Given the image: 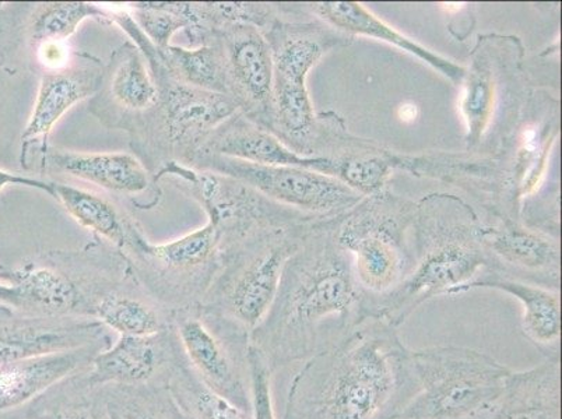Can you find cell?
Returning <instances> with one entry per match:
<instances>
[{"label": "cell", "mask_w": 562, "mask_h": 419, "mask_svg": "<svg viewBox=\"0 0 562 419\" xmlns=\"http://www.w3.org/2000/svg\"><path fill=\"white\" fill-rule=\"evenodd\" d=\"M303 364L283 419H392L416 390L411 350L396 327L378 319Z\"/></svg>", "instance_id": "obj_2"}, {"label": "cell", "mask_w": 562, "mask_h": 419, "mask_svg": "<svg viewBox=\"0 0 562 419\" xmlns=\"http://www.w3.org/2000/svg\"><path fill=\"white\" fill-rule=\"evenodd\" d=\"M140 287L173 312L201 308L223 264V249L211 223L176 241L156 245L142 234L121 253Z\"/></svg>", "instance_id": "obj_9"}, {"label": "cell", "mask_w": 562, "mask_h": 419, "mask_svg": "<svg viewBox=\"0 0 562 419\" xmlns=\"http://www.w3.org/2000/svg\"><path fill=\"white\" fill-rule=\"evenodd\" d=\"M168 392L191 419H254L252 411L243 410L204 385L192 367H173Z\"/></svg>", "instance_id": "obj_32"}, {"label": "cell", "mask_w": 562, "mask_h": 419, "mask_svg": "<svg viewBox=\"0 0 562 419\" xmlns=\"http://www.w3.org/2000/svg\"><path fill=\"white\" fill-rule=\"evenodd\" d=\"M9 186H23L37 189V191L49 194L53 197V183L34 177L23 175V173L10 172L0 168V194Z\"/></svg>", "instance_id": "obj_38"}, {"label": "cell", "mask_w": 562, "mask_h": 419, "mask_svg": "<svg viewBox=\"0 0 562 419\" xmlns=\"http://www.w3.org/2000/svg\"><path fill=\"white\" fill-rule=\"evenodd\" d=\"M476 290H495L514 296L522 306V331L531 344L546 358L561 356V294L560 290L541 287L526 281L484 272L462 288L461 294ZM459 294V295H461Z\"/></svg>", "instance_id": "obj_22"}, {"label": "cell", "mask_w": 562, "mask_h": 419, "mask_svg": "<svg viewBox=\"0 0 562 419\" xmlns=\"http://www.w3.org/2000/svg\"><path fill=\"white\" fill-rule=\"evenodd\" d=\"M155 53L172 79L196 89L227 95L222 50L213 41L198 48L177 47L172 44L167 48L155 47Z\"/></svg>", "instance_id": "obj_31"}, {"label": "cell", "mask_w": 562, "mask_h": 419, "mask_svg": "<svg viewBox=\"0 0 562 419\" xmlns=\"http://www.w3.org/2000/svg\"><path fill=\"white\" fill-rule=\"evenodd\" d=\"M482 229L477 214L461 197L448 193L423 197L414 214L411 272L390 293L367 295L368 319L398 329L428 301L461 294L492 265Z\"/></svg>", "instance_id": "obj_3"}, {"label": "cell", "mask_w": 562, "mask_h": 419, "mask_svg": "<svg viewBox=\"0 0 562 419\" xmlns=\"http://www.w3.org/2000/svg\"><path fill=\"white\" fill-rule=\"evenodd\" d=\"M310 9L324 20L326 24L331 25L337 32L349 35V37L374 38L392 45L412 56H416L422 63L427 64L434 70L439 71L451 80L453 84H461L464 78V68L453 64L452 60L432 53L431 49L423 47L416 41L406 37L396 32L374 13L357 2H319L311 3Z\"/></svg>", "instance_id": "obj_26"}, {"label": "cell", "mask_w": 562, "mask_h": 419, "mask_svg": "<svg viewBox=\"0 0 562 419\" xmlns=\"http://www.w3.org/2000/svg\"><path fill=\"white\" fill-rule=\"evenodd\" d=\"M4 272H7V268H4V265L0 264V283H2Z\"/></svg>", "instance_id": "obj_40"}, {"label": "cell", "mask_w": 562, "mask_h": 419, "mask_svg": "<svg viewBox=\"0 0 562 419\" xmlns=\"http://www.w3.org/2000/svg\"><path fill=\"white\" fill-rule=\"evenodd\" d=\"M161 305L130 273L97 298L93 318L120 336H155L166 330Z\"/></svg>", "instance_id": "obj_29"}, {"label": "cell", "mask_w": 562, "mask_h": 419, "mask_svg": "<svg viewBox=\"0 0 562 419\" xmlns=\"http://www.w3.org/2000/svg\"><path fill=\"white\" fill-rule=\"evenodd\" d=\"M366 298L350 254L336 241L335 217L321 218L285 263L272 306L249 333L250 346L272 373L305 362L368 319Z\"/></svg>", "instance_id": "obj_1"}, {"label": "cell", "mask_w": 562, "mask_h": 419, "mask_svg": "<svg viewBox=\"0 0 562 419\" xmlns=\"http://www.w3.org/2000/svg\"><path fill=\"white\" fill-rule=\"evenodd\" d=\"M487 419H561V356L510 371Z\"/></svg>", "instance_id": "obj_27"}, {"label": "cell", "mask_w": 562, "mask_h": 419, "mask_svg": "<svg viewBox=\"0 0 562 419\" xmlns=\"http://www.w3.org/2000/svg\"><path fill=\"white\" fill-rule=\"evenodd\" d=\"M158 101L160 91L150 66L130 39L112 53L89 111L101 125L131 136L149 120Z\"/></svg>", "instance_id": "obj_14"}, {"label": "cell", "mask_w": 562, "mask_h": 419, "mask_svg": "<svg viewBox=\"0 0 562 419\" xmlns=\"http://www.w3.org/2000/svg\"><path fill=\"white\" fill-rule=\"evenodd\" d=\"M110 411V419H124L117 414L116 411L112 410V408H109Z\"/></svg>", "instance_id": "obj_39"}, {"label": "cell", "mask_w": 562, "mask_h": 419, "mask_svg": "<svg viewBox=\"0 0 562 419\" xmlns=\"http://www.w3.org/2000/svg\"><path fill=\"white\" fill-rule=\"evenodd\" d=\"M106 330L94 318H47L0 305V365L101 346Z\"/></svg>", "instance_id": "obj_18"}, {"label": "cell", "mask_w": 562, "mask_h": 419, "mask_svg": "<svg viewBox=\"0 0 562 419\" xmlns=\"http://www.w3.org/2000/svg\"><path fill=\"white\" fill-rule=\"evenodd\" d=\"M50 183L53 199L65 208V212L80 227L104 239L117 252L125 253L143 234L135 218L106 194L75 186L68 182Z\"/></svg>", "instance_id": "obj_28"}, {"label": "cell", "mask_w": 562, "mask_h": 419, "mask_svg": "<svg viewBox=\"0 0 562 419\" xmlns=\"http://www.w3.org/2000/svg\"><path fill=\"white\" fill-rule=\"evenodd\" d=\"M482 237L492 263L488 272L560 290V245L549 235L497 214L494 226H483Z\"/></svg>", "instance_id": "obj_19"}, {"label": "cell", "mask_w": 562, "mask_h": 419, "mask_svg": "<svg viewBox=\"0 0 562 419\" xmlns=\"http://www.w3.org/2000/svg\"><path fill=\"white\" fill-rule=\"evenodd\" d=\"M250 401L254 419H278L272 395V372L259 352L249 346L248 351Z\"/></svg>", "instance_id": "obj_34"}, {"label": "cell", "mask_w": 562, "mask_h": 419, "mask_svg": "<svg viewBox=\"0 0 562 419\" xmlns=\"http://www.w3.org/2000/svg\"><path fill=\"white\" fill-rule=\"evenodd\" d=\"M177 337L193 372L204 385L245 411L250 401L249 346L232 349L227 337L217 335L201 310L177 312Z\"/></svg>", "instance_id": "obj_16"}, {"label": "cell", "mask_w": 562, "mask_h": 419, "mask_svg": "<svg viewBox=\"0 0 562 419\" xmlns=\"http://www.w3.org/2000/svg\"><path fill=\"white\" fill-rule=\"evenodd\" d=\"M111 24V12L94 3L49 2L30 4L24 20V44L34 53L49 45H66L86 20Z\"/></svg>", "instance_id": "obj_30"}, {"label": "cell", "mask_w": 562, "mask_h": 419, "mask_svg": "<svg viewBox=\"0 0 562 419\" xmlns=\"http://www.w3.org/2000/svg\"><path fill=\"white\" fill-rule=\"evenodd\" d=\"M111 24L121 27L145 55L155 76L160 101L149 120L131 135L133 155L145 163L153 177L166 163L187 166L204 139L224 121L239 112L226 94L196 89L172 79L157 59L150 39L142 33L127 12H112Z\"/></svg>", "instance_id": "obj_4"}, {"label": "cell", "mask_w": 562, "mask_h": 419, "mask_svg": "<svg viewBox=\"0 0 562 419\" xmlns=\"http://www.w3.org/2000/svg\"><path fill=\"white\" fill-rule=\"evenodd\" d=\"M101 346L0 365V412L14 410L89 370Z\"/></svg>", "instance_id": "obj_25"}, {"label": "cell", "mask_w": 562, "mask_h": 419, "mask_svg": "<svg viewBox=\"0 0 562 419\" xmlns=\"http://www.w3.org/2000/svg\"><path fill=\"white\" fill-rule=\"evenodd\" d=\"M308 157L321 158L318 172L345 183L362 197L385 191L387 179L401 168L402 160L395 152L351 136L335 114L316 120Z\"/></svg>", "instance_id": "obj_15"}, {"label": "cell", "mask_w": 562, "mask_h": 419, "mask_svg": "<svg viewBox=\"0 0 562 419\" xmlns=\"http://www.w3.org/2000/svg\"><path fill=\"white\" fill-rule=\"evenodd\" d=\"M126 401L117 400L121 407L112 408V410L120 414L124 419H191L186 412L177 406V403L172 400V406L167 410H157L156 403L151 398H146L142 393L136 392L130 393L125 390ZM172 398V397H171Z\"/></svg>", "instance_id": "obj_36"}, {"label": "cell", "mask_w": 562, "mask_h": 419, "mask_svg": "<svg viewBox=\"0 0 562 419\" xmlns=\"http://www.w3.org/2000/svg\"><path fill=\"white\" fill-rule=\"evenodd\" d=\"M166 331L155 336H120L114 346L97 352L89 367L91 387H140L167 366L171 351Z\"/></svg>", "instance_id": "obj_24"}, {"label": "cell", "mask_w": 562, "mask_h": 419, "mask_svg": "<svg viewBox=\"0 0 562 419\" xmlns=\"http://www.w3.org/2000/svg\"><path fill=\"white\" fill-rule=\"evenodd\" d=\"M188 167L238 179L270 201L316 217L340 216L364 199L337 179L306 168L259 166L220 156H198Z\"/></svg>", "instance_id": "obj_11"}, {"label": "cell", "mask_w": 562, "mask_h": 419, "mask_svg": "<svg viewBox=\"0 0 562 419\" xmlns=\"http://www.w3.org/2000/svg\"><path fill=\"white\" fill-rule=\"evenodd\" d=\"M165 178L172 179L182 192L201 204L207 223L216 229L224 257L259 235L328 218L270 201L238 179L177 161L166 163L155 177L156 182Z\"/></svg>", "instance_id": "obj_8"}, {"label": "cell", "mask_w": 562, "mask_h": 419, "mask_svg": "<svg viewBox=\"0 0 562 419\" xmlns=\"http://www.w3.org/2000/svg\"><path fill=\"white\" fill-rule=\"evenodd\" d=\"M40 419H110L109 408L87 398H63L50 403Z\"/></svg>", "instance_id": "obj_37"}, {"label": "cell", "mask_w": 562, "mask_h": 419, "mask_svg": "<svg viewBox=\"0 0 562 419\" xmlns=\"http://www.w3.org/2000/svg\"><path fill=\"white\" fill-rule=\"evenodd\" d=\"M212 41L222 50L227 95L244 116L270 132L273 60L262 30L249 24L228 25L214 33L209 43Z\"/></svg>", "instance_id": "obj_13"}, {"label": "cell", "mask_w": 562, "mask_h": 419, "mask_svg": "<svg viewBox=\"0 0 562 419\" xmlns=\"http://www.w3.org/2000/svg\"><path fill=\"white\" fill-rule=\"evenodd\" d=\"M524 49L520 41L499 35L479 37L464 69L461 111L467 124L468 150L476 151L498 125L503 106L515 101Z\"/></svg>", "instance_id": "obj_12"}, {"label": "cell", "mask_w": 562, "mask_h": 419, "mask_svg": "<svg viewBox=\"0 0 562 419\" xmlns=\"http://www.w3.org/2000/svg\"><path fill=\"white\" fill-rule=\"evenodd\" d=\"M41 172L78 179L116 196H139L157 185L155 177L133 152H81L49 148Z\"/></svg>", "instance_id": "obj_21"}, {"label": "cell", "mask_w": 562, "mask_h": 419, "mask_svg": "<svg viewBox=\"0 0 562 419\" xmlns=\"http://www.w3.org/2000/svg\"><path fill=\"white\" fill-rule=\"evenodd\" d=\"M30 4L0 3V69L8 65L10 55L24 44L23 29Z\"/></svg>", "instance_id": "obj_35"}, {"label": "cell", "mask_w": 562, "mask_h": 419, "mask_svg": "<svg viewBox=\"0 0 562 419\" xmlns=\"http://www.w3.org/2000/svg\"><path fill=\"white\" fill-rule=\"evenodd\" d=\"M273 60V114L281 124L301 126L314 120L306 78L331 49L351 37L326 23L276 20L262 32Z\"/></svg>", "instance_id": "obj_10"}, {"label": "cell", "mask_w": 562, "mask_h": 419, "mask_svg": "<svg viewBox=\"0 0 562 419\" xmlns=\"http://www.w3.org/2000/svg\"><path fill=\"white\" fill-rule=\"evenodd\" d=\"M416 390L392 419H487L510 371L459 346L411 350Z\"/></svg>", "instance_id": "obj_5"}, {"label": "cell", "mask_w": 562, "mask_h": 419, "mask_svg": "<svg viewBox=\"0 0 562 419\" xmlns=\"http://www.w3.org/2000/svg\"><path fill=\"white\" fill-rule=\"evenodd\" d=\"M127 13L157 48H167L173 35L187 30L180 2L130 3Z\"/></svg>", "instance_id": "obj_33"}, {"label": "cell", "mask_w": 562, "mask_h": 419, "mask_svg": "<svg viewBox=\"0 0 562 419\" xmlns=\"http://www.w3.org/2000/svg\"><path fill=\"white\" fill-rule=\"evenodd\" d=\"M416 203L390 191L362 199L335 217V237L350 254L357 283L367 295L390 293L411 272Z\"/></svg>", "instance_id": "obj_6"}, {"label": "cell", "mask_w": 562, "mask_h": 419, "mask_svg": "<svg viewBox=\"0 0 562 419\" xmlns=\"http://www.w3.org/2000/svg\"><path fill=\"white\" fill-rule=\"evenodd\" d=\"M198 156H220L259 166L300 167L313 171L319 166V158L300 156L290 150L272 133L254 124L241 112L217 126L193 158Z\"/></svg>", "instance_id": "obj_23"}, {"label": "cell", "mask_w": 562, "mask_h": 419, "mask_svg": "<svg viewBox=\"0 0 562 419\" xmlns=\"http://www.w3.org/2000/svg\"><path fill=\"white\" fill-rule=\"evenodd\" d=\"M311 224L259 235L227 253L199 309L250 333L272 306L284 265Z\"/></svg>", "instance_id": "obj_7"}, {"label": "cell", "mask_w": 562, "mask_h": 419, "mask_svg": "<svg viewBox=\"0 0 562 419\" xmlns=\"http://www.w3.org/2000/svg\"><path fill=\"white\" fill-rule=\"evenodd\" d=\"M526 112L528 120L518 126L513 140V150L503 157V170L498 173V186L503 201L509 204L508 214L515 218L516 206L524 199L539 191L549 171L550 157L560 136L559 106L541 101Z\"/></svg>", "instance_id": "obj_20"}, {"label": "cell", "mask_w": 562, "mask_h": 419, "mask_svg": "<svg viewBox=\"0 0 562 419\" xmlns=\"http://www.w3.org/2000/svg\"><path fill=\"white\" fill-rule=\"evenodd\" d=\"M105 65L95 56L74 53L68 63L41 75L37 97L22 135L20 162L27 168L29 150L40 143L41 157L49 150V136L65 114L93 99L104 78Z\"/></svg>", "instance_id": "obj_17"}]
</instances>
